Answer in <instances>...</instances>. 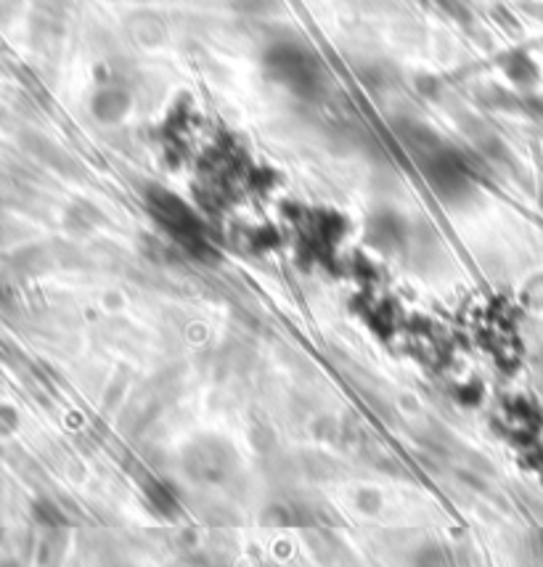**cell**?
Segmentation results:
<instances>
[{
    "label": "cell",
    "instance_id": "cell-1",
    "mask_svg": "<svg viewBox=\"0 0 543 567\" xmlns=\"http://www.w3.org/2000/svg\"><path fill=\"white\" fill-rule=\"evenodd\" d=\"M236 467L234 451L223 440L207 438L199 440L183 456V469L186 475L199 485H218L231 477Z\"/></svg>",
    "mask_w": 543,
    "mask_h": 567
},
{
    "label": "cell",
    "instance_id": "cell-2",
    "mask_svg": "<svg viewBox=\"0 0 543 567\" xmlns=\"http://www.w3.org/2000/svg\"><path fill=\"white\" fill-rule=\"evenodd\" d=\"M271 72L297 91H308L318 83V64L308 51L297 46L273 48L268 56Z\"/></svg>",
    "mask_w": 543,
    "mask_h": 567
},
{
    "label": "cell",
    "instance_id": "cell-3",
    "mask_svg": "<svg viewBox=\"0 0 543 567\" xmlns=\"http://www.w3.org/2000/svg\"><path fill=\"white\" fill-rule=\"evenodd\" d=\"M149 207L151 212H154V218H157L159 223L175 236V239H181L183 244L202 242V236H199V223L197 218H194V212L183 205L178 197L167 194V191H154L149 197Z\"/></svg>",
    "mask_w": 543,
    "mask_h": 567
},
{
    "label": "cell",
    "instance_id": "cell-4",
    "mask_svg": "<svg viewBox=\"0 0 543 567\" xmlns=\"http://www.w3.org/2000/svg\"><path fill=\"white\" fill-rule=\"evenodd\" d=\"M144 493H146V501H149V507L154 509L159 517L173 520V517L181 515V499L175 496V491L170 488V485L149 483L144 488Z\"/></svg>",
    "mask_w": 543,
    "mask_h": 567
},
{
    "label": "cell",
    "instance_id": "cell-5",
    "mask_svg": "<svg viewBox=\"0 0 543 567\" xmlns=\"http://www.w3.org/2000/svg\"><path fill=\"white\" fill-rule=\"evenodd\" d=\"M411 567H456V560L445 546L427 544L416 549Z\"/></svg>",
    "mask_w": 543,
    "mask_h": 567
},
{
    "label": "cell",
    "instance_id": "cell-6",
    "mask_svg": "<svg viewBox=\"0 0 543 567\" xmlns=\"http://www.w3.org/2000/svg\"><path fill=\"white\" fill-rule=\"evenodd\" d=\"M35 517H38L46 528H59V525H64L61 509L56 507V504H51V501H38V504H35Z\"/></svg>",
    "mask_w": 543,
    "mask_h": 567
},
{
    "label": "cell",
    "instance_id": "cell-7",
    "mask_svg": "<svg viewBox=\"0 0 543 567\" xmlns=\"http://www.w3.org/2000/svg\"><path fill=\"white\" fill-rule=\"evenodd\" d=\"M175 567H210V562L202 560V557H197V554H194V557H183V560L178 562Z\"/></svg>",
    "mask_w": 543,
    "mask_h": 567
}]
</instances>
